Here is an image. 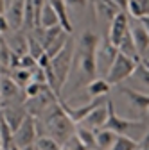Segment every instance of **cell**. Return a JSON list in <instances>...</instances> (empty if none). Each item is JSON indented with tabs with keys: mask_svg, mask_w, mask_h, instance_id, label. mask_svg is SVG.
<instances>
[{
	"mask_svg": "<svg viewBox=\"0 0 149 150\" xmlns=\"http://www.w3.org/2000/svg\"><path fill=\"white\" fill-rule=\"evenodd\" d=\"M101 40L95 32H83V36L79 38V43H77V50H76V63L77 70H79V82L88 86L92 81L97 79V59H95V54H97V47H99Z\"/></svg>",
	"mask_w": 149,
	"mask_h": 150,
	"instance_id": "cell-1",
	"label": "cell"
},
{
	"mask_svg": "<svg viewBox=\"0 0 149 150\" xmlns=\"http://www.w3.org/2000/svg\"><path fill=\"white\" fill-rule=\"evenodd\" d=\"M45 127H47V132L52 139H56L61 146L68 141V138H72L76 134V123L70 120V116L63 111L59 100L56 102L47 112H45Z\"/></svg>",
	"mask_w": 149,
	"mask_h": 150,
	"instance_id": "cell-2",
	"label": "cell"
},
{
	"mask_svg": "<svg viewBox=\"0 0 149 150\" xmlns=\"http://www.w3.org/2000/svg\"><path fill=\"white\" fill-rule=\"evenodd\" d=\"M76 41L70 40L68 45L56 55L52 57V71L56 75V79H58V86H59V91L63 89V86L67 84L68 77H70V71H72V64H74V59H76Z\"/></svg>",
	"mask_w": 149,
	"mask_h": 150,
	"instance_id": "cell-3",
	"label": "cell"
},
{
	"mask_svg": "<svg viewBox=\"0 0 149 150\" xmlns=\"http://www.w3.org/2000/svg\"><path fill=\"white\" fill-rule=\"evenodd\" d=\"M137 66H138L137 61L126 57L124 54L119 52L115 63L111 64V68H110V71H108V75H106V81H108L111 86L120 84L122 81H126V79H129V77H133V73H135Z\"/></svg>",
	"mask_w": 149,
	"mask_h": 150,
	"instance_id": "cell-4",
	"label": "cell"
},
{
	"mask_svg": "<svg viewBox=\"0 0 149 150\" xmlns=\"http://www.w3.org/2000/svg\"><path fill=\"white\" fill-rule=\"evenodd\" d=\"M38 122H36L34 116L27 115V118L24 120V123L18 127V130L14 132V145L18 148H29V146H36V143H38Z\"/></svg>",
	"mask_w": 149,
	"mask_h": 150,
	"instance_id": "cell-5",
	"label": "cell"
},
{
	"mask_svg": "<svg viewBox=\"0 0 149 150\" xmlns=\"http://www.w3.org/2000/svg\"><path fill=\"white\" fill-rule=\"evenodd\" d=\"M137 127H144L142 122H135V120H126L122 116H119L115 112V107H113V102L108 100V122L102 129H110L117 132L119 136H126V132H129L131 129H137Z\"/></svg>",
	"mask_w": 149,
	"mask_h": 150,
	"instance_id": "cell-6",
	"label": "cell"
},
{
	"mask_svg": "<svg viewBox=\"0 0 149 150\" xmlns=\"http://www.w3.org/2000/svg\"><path fill=\"white\" fill-rule=\"evenodd\" d=\"M117 55H119V48L111 45L108 38H106V40H101V43L97 47L95 59H97V71L104 73V79H106V75H108L111 64L115 63Z\"/></svg>",
	"mask_w": 149,
	"mask_h": 150,
	"instance_id": "cell-7",
	"label": "cell"
},
{
	"mask_svg": "<svg viewBox=\"0 0 149 150\" xmlns=\"http://www.w3.org/2000/svg\"><path fill=\"white\" fill-rule=\"evenodd\" d=\"M129 29H131L129 27V14L128 13H119L117 18L110 23V34H108L110 43L119 48L120 43L124 41V38L128 36Z\"/></svg>",
	"mask_w": 149,
	"mask_h": 150,
	"instance_id": "cell-8",
	"label": "cell"
},
{
	"mask_svg": "<svg viewBox=\"0 0 149 150\" xmlns=\"http://www.w3.org/2000/svg\"><path fill=\"white\" fill-rule=\"evenodd\" d=\"M27 115L29 112L25 109V104H2V118L11 125V129L14 132L24 123Z\"/></svg>",
	"mask_w": 149,
	"mask_h": 150,
	"instance_id": "cell-9",
	"label": "cell"
},
{
	"mask_svg": "<svg viewBox=\"0 0 149 150\" xmlns=\"http://www.w3.org/2000/svg\"><path fill=\"white\" fill-rule=\"evenodd\" d=\"M25 4L27 0H11L7 11H6V18L11 25V29H24V18H25Z\"/></svg>",
	"mask_w": 149,
	"mask_h": 150,
	"instance_id": "cell-10",
	"label": "cell"
},
{
	"mask_svg": "<svg viewBox=\"0 0 149 150\" xmlns=\"http://www.w3.org/2000/svg\"><path fill=\"white\" fill-rule=\"evenodd\" d=\"M106 122H108V102L95 107L79 125H83V127H86L90 130H99V129H102L106 125Z\"/></svg>",
	"mask_w": 149,
	"mask_h": 150,
	"instance_id": "cell-11",
	"label": "cell"
},
{
	"mask_svg": "<svg viewBox=\"0 0 149 150\" xmlns=\"http://www.w3.org/2000/svg\"><path fill=\"white\" fill-rule=\"evenodd\" d=\"M92 6H94V13L99 20H106V22H113L117 14L122 13L111 0H92Z\"/></svg>",
	"mask_w": 149,
	"mask_h": 150,
	"instance_id": "cell-12",
	"label": "cell"
},
{
	"mask_svg": "<svg viewBox=\"0 0 149 150\" xmlns=\"http://www.w3.org/2000/svg\"><path fill=\"white\" fill-rule=\"evenodd\" d=\"M2 104H18V98L22 95V88L18 86L9 75H2Z\"/></svg>",
	"mask_w": 149,
	"mask_h": 150,
	"instance_id": "cell-13",
	"label": "cell"
},
{
	"mask_svg": "<svg viewBox=\"0 0 149 150\" xmlns=\"http://www.w3.org/2000/svg\"><path fill=\"white\" fill-rule=\"evenodd\" d=\"M131 36H133V41H135V47L140 54V57L144 59L145 54L149 52V34L145 30V27L142 23H137L131 27Z\"/></svg>",
	"mask_w": 149,
	"mask_h": 150,
	"instance_id": "cell-14",
	"label": "cell"
},
{
	"mask_svg": "<svg viewBox=\"0 0 149 150\" xmlns=\"http://www.w3.org/2000/svg\"><path fill=\"white\" fill-rule=\"evenodd\" d=\"M120 91L128 97V100L131 102L138 111H144V112L149 111V95L140 93V91H137V89H129V88H122Z\"/></svg>",
	"mask_w": 149,
	"mask_h": 150,
	"instance_id": "cell-15",
	"label": "cell"
},
{
	"mask_svg": "<svg viewBox=\"0 0 149 150\" xmlns=\"http://www.w3.org/2000/svg\"><path fill=\"white\" fill-rule=\"evenodd\" d=\"M52 4V7L58 13V18H59V25L63 27L65 32L72 34V22H70V16H68V6L65 0H49Z\"/></svg>",
	"mask_w": 149,
	"mask_h": 150,
	"instance_id": "cell-16",
	"label": "cell"
},
{
	"mask_svg": "<svg viewBox=\"0 0 149 150\" xmlns=\"http://www.w3.org/2000/svg\"><path fill=\"white\" fill-rule=\"evenodd\" d=\"M95 139H97V150H110L119 139V134L110 129H99L95 130Z\"/></svg>",
	"mask_w": 149,
	"mask_h": 150,
	"instance_id": "cell-17",
	"label": "cell"
},
{
	"mask_svg": "<svg viewBox=\"0 0 149 150\" xmlns=\"http://www.w3.org/2000/svg\"><path fill=\"white\" fill-rule=\"evenodd\" d=\"M111 89V84L104 79V77H97L95 81H92L88 86H86V93L92 97V98H101L104 95H108Z\"/></svg>",
	"mask_w": 149,
	"mask_h": 150,
	"instance_id": "cell-18",
	"label": "cell"
},
{
	"mask_svg": "<svg viewBox=\"0 0 149 150\" xmlns=\"http://www.w3.org/2000/svg\"><path fill=\"white\" fill-rule=\"evenodd\" d=\"M59 25V18H58V13L52 7L50 2L45 4L43 11H42V18H40V27L42 29H52V27H58Z\"/></svg>",
	"mask_w": 149,
	"mask_h": 150,
	"instance_id": "cell-19",
	"label": "cell"
},
{
	"mask_svg": "<svg viewBox=\"0 0 149 150\" xmlns=\"http://www.w3.org/2000/svg\"><path fill=\"white\" fill-rule=\"evenodd\" d=\"M76 134H77V138L83 141V145H85L86 148H90V150H97L95 130H90V129H86V127L79 125V127H77V130H76Z\"/></svg>",
	"mask_w": 149,
	"mask_h": 150,
	"instance_id": "cell-20",
	"label": "cell"
},
{
	"mask_svg": "<svg viewBox=\"0 0 149 150\" xmlns=\"http://www.w3.org/2000/svg\"><path fill=\"white\" fill-rule=\"evenodd\" d=\"M9 77L18 84V86H29L31 82H32V71L31 70H25V68H20V70H14V71H11V75Z\"/></svg>",
	"mask_w": 149,
	"mask_h": 150,
	"instance_id": "cell-21",
	"label": "cell"
},
{
	"mask_svg": "<svg viewBox=\"0 0 149 150\" xmlns=\"http://www.w3.org/2000/svg\"><path fill=\"white\" fill-rule=\"evenodd\" d=\"M140 148V143L135 141L133 138H129V136H119L117 143L111 146L110 150H138Z\"/></svg>",
	"mask_w": 149,
	"mask_h": 150,
	"instance_id": "cell-22",
	"label": "cell"
},
{
	"mask_svg": "<svg viewBox=\"0 0 149 150\" xmlns=\"http://www.w3.org/2000/svg\"><path fill=\"white\" fill-rule=\"evenodd\" d=\"M27 41H29V55H32V57L38 61L42 55L45 54V48H43V45L36 40V36L34 34H27Z\"/></svg>",
	"mask_w": 149,
	"mask_h": 150,
	"instance_id": "cell-23",
	"label": "cell"
},
{
	"mask_svg": "<svg viewBox=\"0 0 149 150\" xmlns=\"http://www.w3.org/2000/svg\"><path fill=\"white\" fill-rule=\"evenodd\" d=\"M133 79H135L138 84L149 88V68H147L144 63H138V66H137V70H135V73H133Z\"/></svg>",
	"mask_w": 149,
	"mask_h": 150,
	"instance_id": "cell-24",
	"label": "cell"
},
{
	"mask_svg": "<svg viewBox=\"0 0 149 150\" xmlns=\"http://www.w3.org/2000/svg\"><path fill=\"white\" fill-rule=\"evenodd\" d=\"M36 148L38 150H59L61 145L56 139H52L50 136H40L38 143H36Z\"/></svg>",
	"mask_w": 149,
	"mask_h": 150,
	"instance_id": "cell-25",
	"label": "cell"
},
{
	"mask_svg": "<svg viewBox=\"0 0 149 150\" xmlns=\"http://www.w3.org/2000/svg\"><path fill=\"white\" fill-rule=\"evenodd\" d=\"M63 148L65 150H90V148H86L83 145V141L77 138V134H74L72 138H68V141L63 145Z\"/></svg>",
	"mask_w": 149,
	"mask_h": 150,
	"instance_id": "cell-26",
	"label": "cell"
},
{
	"mask_svg": "<svg viewBox=\"0 0 149 150\" xmlns=\"http://www.w3.org/2000/svg\"><path fill=\"white\" fill-rule=\"evenodd\" d=\"M144 16H149V0H135Z\"/></svg>",
	"mask_w": 149,
	"mask_h": 150,
	"instance_id": "cell-27",
	"label": "cell"
},
{
	"mask_svg": "<svg viewBox=\"0 0 149 150\" xmlns=\"http://www.w3.org/2000/svg\"><path fill=\"white\" fill-rule=\"evenodd\" d=\"M65 2H67L68 7H77V9L86 6V0H65Z\"/></svg>",
	"mask_w": 149,
	"mask_h": 150,
	"instance_id": "cell-28",
	"label": "cell"
},
{
	"mask_svg": "<svg viewBox=\"0 0 149 150\" xmlns=\"http://www.w3.org/2000/svg\"><path fill=\"white\" fill-rule=\"evenodd\" d=\"M122 13H128V6H129V0H111Z\"/></svg>",
	"mask_w": 149,
	"mask_h": 150,
	"instance_id": "cell-29",
	"label": "cell"
},
{
	"mask_svg": "<svg viewBox=\"0 0 149 150\" xmlns=\"http://www.w3.org/2000/svg\"><path fill=\"white\" fill-rule=\"evenodd\" d=\"M138 22H140V23L145 27V30H147V34H149V16H144L142 20H138Z\"/></svg>",
	"mask_w": 149,
	"mask_h": 150,
	"instance_id": "cell-30",
	"label": "cell"
},
{
	"mask_svg": "<svg viewBox=\"0 0 149 150\" xmlns=\"http://www.w3.org/2000/svg\"><path fill=\"white\" fill-rule=\"evenodd\" d=\"M144 59H147V61H149V52H147V54H145V57H144Z\"/></svg>",
	"mask_w": 149,
	"mask_h": 150,
	"instance_id": "cell-31",
	"label": "cell"
},
{
	"mask_svg": "<svg viewBox=\"0 0 149 150\" xmlns=\"http://www.w3.org/2000/svg\"><path fill=\"white\" fill-rule=\"evenodd\" d=\"M145 115H147V116H149V111H147V112H145Z\"/></svg>",
	"mask_w": 149,
	"mask_h": 150,
	"instance_id": "cell-32",
	"label": "cell"
},
{
	"mask_svg": "<svg viewBox=\"0 0 149 150\" xmlns=\"http://www.w3.org/2000/svg\"><path fill=\"white\" fill-rule=\"evenodd\" d=\"M59 150H65V148H63V146H61V148H59Z\"/></svg>",
	"mask_w": 149,
	"mask_h": 150,
	"instance_id": "cell-33",
	"label": "cell"
},
{
	"mask_svg": "<svg viewBox=\"0 0 149 150\" xmlns=\"http://www.w3.org/2000/svg\"><path fill=\"white\" fill-rule=\"evenodd\" d=\"M138 150H142V148H138Z\"/></svg>",
	"mask_w": 149,
	"mask_h": 150,
	"instance_id": "cell-34",
	"label": "cell"
}]
</instances>
